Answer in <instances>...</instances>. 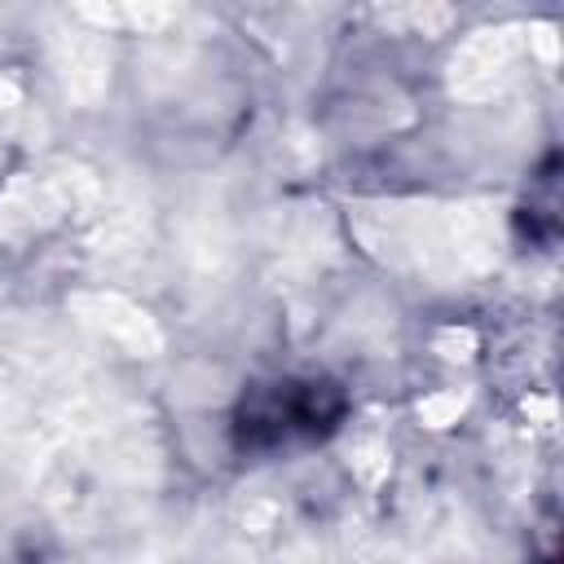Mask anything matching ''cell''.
Returning a JSON list of instances; mask_svg holds the SVG:
<instances>
[{
	"mask_svg": "<svg viewBox=\"0 0 564 564\" xmlns=\"http://www.w3.org/2000/svg\"><path fill=\"white\" fill-rule=\"evenodd\" d=\"M322 383H278V392H269L264 401H256L247 414H242V427H278L273 441L300 432V436H317L322 427H330L326 419H335V410H322Z\"/></svg>",
	"mask_w": 564,
	"mask_h": 564,
	"instance_id": "obj_1",
	"label": "cell"
}]
</instances>
